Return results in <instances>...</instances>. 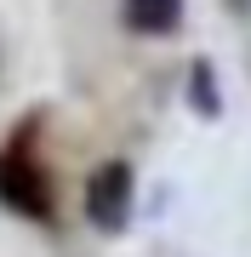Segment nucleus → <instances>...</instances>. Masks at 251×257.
Instances as JSON below:
<instances>
[{
  "instance_id": "39448f33",
  "label": "nucleus",
  "mask_w": 251,
  "mask_h": 257,
  "mask_svg": "<svg viewBox=\"0 0 251 257\" xmlns=\"http://www.w3.org/2000/svg\"><path fill=\"white\" fill-rule=\"evenodd\" d=\"M223 6H228V12H240V18H245V12H251V0H223Z\"/></svg>"
},
{
  "instance_id": "20e7f679",
  "label": "nucleus",
  "mask_w": 251,
  "mask_h": 257,
  "mask_svg": "<svg viewBox=\"0 0 251 257\" xmlns=\"http://www.w3.org/2000/svg\"><path fill=\"white\" fill-rule=\"evenodd\" d=\"M188 103H194V114H200V120H217V114H223V97H217V69H211V57H194V63H188Z\"/></svg>"
},
{
  "instance_id": "7ed1b4c3",
  "label": "nucleus",
  "mask_w": 251,
  "mask_h": 257,
  "mask_svg": "<svg viewBox=\"0 0 251 257\" xmlns=\"http://www.w3.org/2000/svg\"><path fill=\"white\" fill-rule=\"evenodd\" d=\"M120 23L143 40H166L183 23V0H120Z\"/></svg>"
},
{
  "instance_id": "f03ea898",
  "label": "nucleus",
  "mask_w": 251,
  "mask_h": 257,
  "mask_svg": "<svg viewBox=\"0 0 251 257\" xmlns=\"http://www.w3.org/2000/svg\"><path fill=\"white\" fill-rule=\"evenodd\" d=\"M86 223L97 234H126L131 211H137V177H131L126 160H103L92 177H86Z\"/></svg>"
},
{
  "instance_id": "f257e3e1",
  "label": "nucleus",
  "mask_w": 251,
  "mask_h": 257,
  "mask_svg": "<svg viewBox=\"0 0 251 257\" xmlns=\"http://www.w3.org/2000/svg\"><path fill=\"white\" fill-rule=\"evenodd\" d=\"M29 138H35V126L18 132V138L0 149V206L29 217V223H52L57 217V194L46 183V172H40V160L29 155Z\"/></svg>"
}]
</instances>
